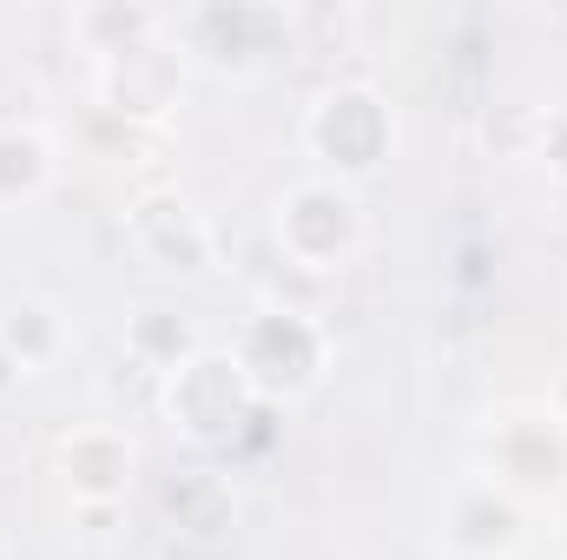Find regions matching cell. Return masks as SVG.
Here are the masks:
<instances>
[{"label":"cell","mask_w":567,"mask_h":560,"mask_svg":"<svg viewBox=\"0 0 567 560\" xmlns=\"http://www.w3.org/2000/svg\"><path fill=\"white\" fill-rule=\"evenodd\" d=\"M278 245L303 271L337 265L357 245V198L337 191V185H297L278 205Z\"/></svg>","instance_id":"2"},{"label":"cell","mask_w":567,"mask_h":560,"mask_svg":"<svg viewBox=\"0 0 567 560\" xmlns=\"http://www.w3.org/2000/svg\"><path fill=\"white\" fill-rule=\"evenodd\" d=\"M133 231H140L145 258H152L158 271H205V265H212V238H205V225L192 218V205H178V198H145L140 218H133Z\"/></svg>","instance_id":"5"},{"label":"cell","mask_w":567,"mask_h":560,"mask_svg":"<svg viewBox=\"0 0 567 560\" xmlns=\"http://www.w3.org/2000/svg\"><path fill=\"white\" fill-rule=\"evenodd\" d=\"M13 370H20V363H13V356H7V350H0V396H7V390H13Z\"/></svg>","instance_id":"16"},{"label":"cell","mask_w":567,"mask_h":560,"mask_svg":"<svg viewBox=\"0 0 567 560\" xmlns=\"http://www.w3.org/2000/svg\"><path fill=\"white\" fill-rule=\"evenodd\" d=\"M60 462H66V475H73V488H80L86 501H113V495L133 481V448H126L120 435H106V428L73 435V442L60 448Z\"/></svg>","instance_id":"7"},{"label":"cell","mask_w":567,"mask_h":560,"mask_svg":"<svg viewBox=\"0 0 567 560\" xmlns=\"http://www.w3.org/2000/svg\"><path fill=\"white\" fill-rule=\"evenodd\" d=\"M47 185V145L33 133H0V198L40 191Z\"/></svg>","instance_id":"13"},{"label":"cell","mask_w":567,"mask_h":560,"mask_svg":"<svg viewBox=\"0 0 567 560\" xmlns=\"http://www.w3.org/2000/svg\"><path fill=\"white\" fill-rule=\"evenodd\" d=\"M495 455L508 462V475H522V481H561L567 455L561 442L548 435V422H515V428H502V442H495Z\"/></svg>","instance_id":"8"},{"label":"cell","mask_w":567,"mask_h":560,"mask_svg":"<svg viewBox=\"0 0 567 560\" xmlns=\"http://www.w3.org/2000/svg\"><path fill=\"white\" fill-rule=\"evenodd\" d=\"M455 541L475 548V554H495V548H515L522 541V515L515 501H495V495H468L455 508Z\"/></svg>","instance_id":"9"},{"label":"cell","mask_w":567,"mask_h":560,"mask_svg":"<svg viewBox=\"0 0 567 560\" xmlns=\"http://www.w3.org/2000/svg\"><path fill=\"white\" fill-rule=\"evenodd\" d=\"M133 350H140L145 363L178 370V356L192 350V330H185L172 310H140V323H133Z\"/></svg>","instance_id":"14"},{"label":"cell","mask_w":567,"mask_h":560,"mask_svg":"<svg viewBox=\"0 0 567 560\" xmlns=\"http://www.w3.org/2000/svg\"><path fill=\"white\" fill-rule=\"evenodd\" d=\"M535 152H542L555 172H567V113H555V120H535Z\"/></svg>","instance_id":"15"},{"label":"cell","mask_w":567,"mask_h":560,"mask_svg":"<svg viewBox=\"0 0 567 560\" xmlns=\"http://www.w3.org/2000/svg\"><path fill=\"white\" fill-rule=\"evenodd\" d=\"M317 363H323V343H317V330L297 310L258 317L251 336H245V356H238V370L251 383H265V390H310L317 383Z\"/></svg>","instance_id":"3"},{"label":"cell","mask_w":567,"mask_h":560,"mask_svg":"<svg viewBox=\"0 0 567 560\" xmlns=\"http://www.w3.org/2000/svg\"><path fill=\"white\" fill-rule=\"evenodd\" d=\"M53 343H60V323H53L47 303H20L7 317V330H0V350L13 363H40V356H53Z\"/></svg>","instance_id":"12"},{"label":"cell","mask_w":567,"mask_h":560,"mask_svg":"<svg viewBox=\"0 0 567 560\" xmlns=\"http://www.w3.org/2000/svg\"><path fill=\"white\" fill-rule=\"evenodd\" d=\"M172 93H178V60L158 46H133L106 66V100L120 113H165Z\"/></svg>","instance_id":"6"},{"label":"cell","mask_w":567,"mask_h":560,"mask_svg":"<svg viewBox=\"0 0 567 560\" xmlns=\"http://www.w3.org/2000/svg\"><path fill=\"white\" fill-rule=\"evenodd\" d=\"M310 139H317L323 158H337L343 172H370V165L390 152V113L377 106V93L343 86V93H330V100L317 106Z\"/></svg>","instance_id":"4"},{"label":"cell","mask_w":567,"mask_h":560,"mask_svg":"<svg viewBox=\"0 0 567 560\" xmlns=\"http://www.w3.org/2000/svg\"><path fill=\"white\" fill-rule=\"evenodd\" d=\"M172 515H178V528H192V535H218V528L231 521V495H225L212 475H192V481L172 488Z\"/></svg>","instance_id":"11"},{"label":"cell","mask_w":567,"mask_h":560,"mask_svg":"<svg viewBox=\"0 0 567 560\" xmlns=\"http://www.w3.org/2000/svg\"><path fill=\"white\" fill-rule=\"evenodd\" d=\"M561 548H567V528H561Z\"/></svg>","instance_id":"18"},{"label":"cell","mask_w":567,"mask_h":560,"mask_svg":"<svg viewBox=\"0 0 567 560\" xmlns=\"http://www.w3.org/2000/svg\"><path fill=\"white\" fill-rule=\"evenodd\" d=\"M73 27L86 33V46H93V53L120 60V53L145 46V33L158 27V13H145V7H86V13H80Z\"/></svg>","instance_id":"10"},{"label":"cell","mask_w":567,"mask_h":560,"mask_svg":"<svg viewBox=\"0 0 567 560\" xmlns=\"http://www.w3.org/2000/svg\"><path fill=\"white\" fill-rule=\"evenodd\" d=\"M555 403H561V416H567V376H561V390H555Z\"/></svg>","instance_id":"17"},{"label":"cell","mask_w":567,"mask_h":560,"mask_svg":"<svg viewBox=\"0 0 567 560\" xmlns=\"http://www.w3.org/2000/svg\"><path fill=\"white\" fill-rule=\"evenodd\" d=\"M245 383H251V376H245L231 356H185V363L172 370L165 409L178 416L185 435L218 442V435H231V428L245 422Z\"/></svg>","instance_id":"1"}]
</instances>
